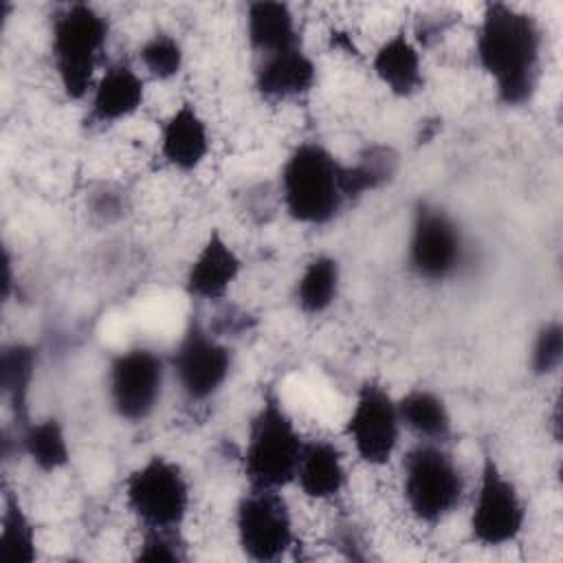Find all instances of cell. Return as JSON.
I'll return each instance as SVG.
<instances>
[{
	"label": "cell",
	"instance_id": "1",
	"mask_svg": "<svg viewBox=\"0 0 563 563\" xmlns=\"http://www.w3.org/2000/svg\"><path fill=\"white\" fill-rule=\"evenodd\" d=\"M541 29L530 13L506 2L484 7L475 35V57L493 79L504 106L517 108L534 97L541 75Z\"/></svg>",
	"mask_w": 563,
	"mask_h": 563
},
{
	"label": "cell",
	"instance_id": "2",
	"mask_svg": "<svg viewBox=\"0 0 563 563\" xmlns=\"http://www.w3.org/2000/svg\"><path fill=\"white\" fill-rule=\"evenodd\" d=\"M343 163L321 143H299L284 161L279 194L286 213L310 227L332 222L347 202L341 185Z\"/></svg>",
	"mask_w": 563,
	"mask_h": 563
},
{
	"label": "cell",
	"instance_id": "3",
	"mask_svg": "<svg viewBox=\"0 0 563 563\" xmlns=\"http://www.w3.org/2000/svg\"><path fill=\"white\" fill-rule=\"evenodd\" d=\"M108 33V18L86 2H70L53 13L51 57L57 81L68 99L81 101L90 95Z\"/></svg>",
	"mask_w": 563,
	"mask_h": 563
},
{
	"label": "cell",
	"instance_id": "4",
	"mask_svg": "<svg viewBox=\"0 0 563 563\" xmlns=\"http://www.w3.org/2000/svg\"><path fill=\"white\" fill-rule=\"evenodd\" d=\"M303 438L284 409L279 396L266 394L251 418L242 455L249 486L282 490L295 482Z\"/></svg>",
	"mask_w": 563,
	"mask_h": 563
},
{
	"label": "cell",
	"instance_id": "5",
	"mask_svg": "<svg viewBox=\"0 0 563 563\" xmlns=\"http://www.w3.org/2000/svg\"><path fill=\"white\" fill-rule=\"evenodd\" d=\"M402 495L418 521L440 523L462 501V468L442 444L420 442L402 460Z\"/></svg>",
	"mask_w": 563,
	"mask_h": 563
},
{
	"label": "cell",
	"instance_id": "6",
	"mask_svg": "<svg viewBox=\"0 0 563 563\" xmlns=\"http://www.w3.org/2000/svg\"><path fill=\"white\" fill-rule=\"evenodd\" d=\"M125 504L143 528H180L189 510V482L180 464L150 455L125 479Z\"/></svg>",
	"mask_w": 563,
	"mask_h": 563
},
{
	"label": "cell",
	"instance_id": "7",
	"mask_svg": "<svg viewBox=\"0 0 563 563\" xmlns=\"http://www.w3.org/2000/svg\"><path fill=\"white\" fill-rule=\"evenodd\" d=\"M464 257L466 242L453 216L438 205L420 202L407 242L411 273L424 282H446L462 268Z\"/></svg>",
	"mask_w": 563,
	"mask_h": 563
},
{
	"label": "cell",
	"instance_id": "8",
	"mask_svg": "<svg viewBox=\"0 0 563 563\" xmlns=\"http://www.w3.org/2000/svg\"><path fill=\"white\" fill-rule=\"evenodd\" d=\"M235 534L246 559L279 561L292 548V515L277 488H249L235 506Z\"/></svg>",
	"mask_w": 563,
	"mask_h": 563
},
{
	"label": "cell",
	"instance_id": "9",
	"mask_svg": "<svg viewBox=\"0 0 563 563\" xmlns=\"http://www.w3.org/2000/svg\"><path fill=\"white\" fill-rule=\"evenodd\" d=\"M523 523L526 508L517 486L501 466L486 455L468 519L471 539L482 548H501L521 534Z\"/></svg>",
	"mask_w": 563,
	"mask_h": 563
},
{
	"label": "cell",
	"instance_id": "10",
	"mask_svg": "<svg viewBox=\"0 0 563 563\" xmlns=\"http://www.w3.org/2000/svg\"><path fill=\"white\" fill-rule=\"evenodd\" d=\"M169 367L180 391L196 402L213 398L227 383L233 367V352L198 317H191L183 330Z\"/></svg>",
	"mask_w": 563,
	"mask_h": 563
},
{
	"label": "cell",
	"instance_id": "11",
	"mask_svg": "<svg viewBox=\"0 0 563 563\" xmlns=\"http://www.w3.org/2000/svg\"><path fill=\"white\" fill-rule=\"evenodd\" d=\"M165 361L145 345L119 352L108 367V398L125 422L147 420L163 394Z\"/></svg>",
	"mask_w": 563,
	"mask_h": 563
},
{
	"label": "cell",
	"instance_id": "12",
	"mask_svg": "<svg viewBox=\"0 0 563 563\" xmlns=\"http://www.w3.org/2000/svg\"><path fill=\"white\" fill-rule=\"evenodd\" d=\"M398 405L376 380H365L345 420V435L356 455L369 466H383L394 457L400 438Z\"/></svg>",
	"mask_w": 563,
	"mask_h": 563
},
{
	"label": "cell",
	"instance_id": "13",
	"mask_svg": "<svg viewBox=\"0 0 563 563\" xmlns=\"http://www.w3.org/2000/svg\"><path fill=\"white\" fill-rule=\"evenodd\" d=\"M145 101V79L130 62H112L97 77L90 101L88 121L90 125H114L139 112Z\"/></svg>",
	"mask_w": 563,
	"mask_h": 563
},
{
	"label": "cell",
	"instance_id": "14",
	"mask_svg": "<svg viewBox=\"0 0 563 563\" xmlns=\"http://www.w3.org/2000/svg\"><path fill=\"white\" fill-rule=\"evenodd\" d=\"M240 273V255L218 229H211L187 268L185 290L194 299L218 301L227 297Z\"/></svg>",
	"mask_w": 563,
	"mask_h": 563
},
{
	"label": "cell",
	"instance_id": "15",
	"mask_svg": "<svg viewBox=\"0 0 563 563\" xmlns=\"http://www.w3.org/2000/svg\"><path fill=\"white\" fill-rule=\"evenodd\" d=\"M209 147L207 121L191 101H183L161 125V158L178 172H194L205 163Z\"/></svg>",
	"mask_w": 563,
	"mask_h": 563
},
{
	"label": "cell",
	"instance_id": "16",
	"mask_svg": "<svg viewBox=\"0 0 563 563\" xmlns=\"http://www.w3.org/2000/svg\"><path fill=\"white\" fill-rule=\"evenodd\" d=\"M314 81L317 64L303 51V46L264 55L255 66V88L264 99L271 101L301 97L314 88Z\"/></svg>",
	"mask_w": 563,
	"mask_h": 563
},
{
	"label": "cell",
	"instance_id": "17",
	"mask_svg": "<svg viewBox=\"0 0 563 563\" xmlns=\"http://www.w3.org/2000/svg\"><path fill=\"white\" fill-rule=\"evenodd\" d=\"M372 70L396 97H411L424 86L420 51L405 31H398L378 44L372 55Z\"/></svg>",
	"mask_w": 563,
	"mask_h": 563
},
{
	"label": "cell",
	"instance_id": "18",
	"mask_svg": "<svg viewBox=\"0 0 563 563\" xmlns=\"http://www.w3.org/2000/svg\"><path fill=\"white\" fill-rule=\"evenodd\" d=\"M347 482L343 455L330 440H303L295 484L308 499L325 501L336 497Z\"/></svg>",
	"mask_w": 563,
	"mask_h": 563
},
{
	"label": "cell",
	"instance_id": "19",
	"mask_svg": "<svg viewBox=\"0 0 563 563\" xmlns=\"http://www.w3.org/2000/svg\"><path fill=\"white\" fill-rule=\"evenodd\" d=\"M246 37L260 57L301 46L295 15L284 2H253L246 11Z\"/></svg>",
	"mask_w": 563,
	"mask_h": 563
},
{
	"label": "cell",
	"instance_id": "20",
	"mask_svg": "<svg viewBox=\"0 0 563 563\" xmlns=\"http://www.w3.org/2000/svg\"><path fill=\"white\" fill-rule=\"evenodd\" d=\"M400 424L420 438V442L442 444L451 435V413L446 402L427 387H413L396 400Z\"/></svg>",
	"mask_w": 563,
	"mask_h": 563
},
{
	"label": "cell",
	"instance_id": "21",
	"mask_svg": "<svg viewBox=\"0 0 563 563\" xmlns=\"http://www.w3.org/2000/svg\"><path fill=\"white\" fill-rule=\"evenodd\" d=\"M398 172V154L389 145L374 143L365 147L356 161L343 163L341 185L345 200H354L365 196L367 191H376L387 185Z\"/></svg>",
	"mask_w": 563,
	"mask_h": 563
},
{
	"label": "cell",
	"instance_id": "22",
	"mask_svg": "<svg viewBox=\"0 0 563 563\" xmlns=\"http://www.w3.org/2000/svg\"><path fill=\"white\" fill-rule=\"evenodd\" d=\"M341 284V266L332 255H314L301 271L295 284V303L303 314L325 312L336 295Z\"/></svg>",
	"mask_w": 563,
	"mask_h": 563
},
{
	"label": "cell",
	"instance_id": "23",
	"mask_svg": "<svg viewBox=\"0 0 563 563\" xmlns=\"http://www.w3.org/2000/svg\"><path fill=\"white\" fill-rule=\"evenodd\" d=\"M18 442L22 453L42 473H55L64 468L70 460V446L64 424L53 416L22 424Z\"/></svg>",
	"mask_w": 563,
	"mask_h": 563
},
{
	"label": "cell",
	"instance_id": "24",
	"mask_svg": "<svg viewBox=\"0 0 563 563\" xmlns=\"http://www.w3.org/2000/svg\"><path fill=\"white\" fill-rule=\"evenodd\" d=\"M37 367V350L26 343L4 345L0 358V387L2 394L22 424H26L29 394Z\"/></svg>",
	"mask_w": 563,
	"mask_h": 563
},
{
	"label": "cell",
	"instance_id": "25",
	"mask_svg": "<svg viewBox=\"0 0 563 563\" xmlns=\"http://www.w3.org/2000/svg\"><path fill=\"white\" fill-rule=\"evenodd\" d=\"M35 556V528L22 508V501L7 490L0 519V563H31Z\"/></svg>",
	"mask_w": 563,
	"mask_h": 563
},
{
	"label": "cell",
	"instance_id": "26",
	"mask_svg": "<svg viewBox=\"0 0 563 563\" xmlns=\"http://www.w3.org/2000/svg\"><path fill=\"white\" fill-rule=\"evenodd\" d=\"M139 62L154 79H172L183 70L185 53L180 42L165 31L152 33L139 48Z\"/></svg>",
	"mask_w": 563,
	"mask_h": 563
},
{
	"label": "cell",
	"instance_id": "27",
	"mask_svg": "<svg viewBox=\"0 0 563 563\" xmlns=\"http://www.w3.org/2000/svg\"><path fill=\"white\" fill-rule=\"evenodd\" d=\"M145 563H183L187 561V543L180 528H143V539L134 554Z\"/></svg>",
	"mask_w": 563,
	"mask_h": 563
},
{
	"label": "cell",
	"instance_id": "28",
	"mask_svg": "<svg viewBox=\"0 0 563 563\" xmlns=\"http://www.w3.org/2000/svg\"><path fill=\"white\" fill-rule=\"evenodd\" d=\"M563 361V325L561 321L552 319L543 323L530 347V372L534 376H548L559 369Z\"/></svg>",
	"mask_w": 563,
	"mask_h": 563
},
{
	"label": "cell",
	"instance_id": "29",
	"mask_svg": "<svg viewBox=\"0 0 563 563\" xmlns=\"http://www.w3.org/2000/svg\"><path fill=\"white\" fill-rule=\"evenodd\" d=\"M90 209H92V216H97L103 222H110L123 213V200H121L119 191H114L110 187H101L90 198Z\"/></svg>",
	"mask_w": 563,
	"mask_h": 563
}]
</instances>
